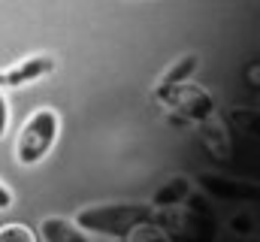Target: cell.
Instances as JSON below:
<instances>
[{"label": "cell", "mask_w": 260, "mask_h": 242, "mask_svg": "<svg viewBox=\"0 0 260 242\" xmlns=\"http://www.w3.org/2000/svg\"><path fill=\"white\" fill-rule=\"evenodd\" d=\"M12 200H15V197H12V191L0 182V212H6V209L12 206Z\"/></svg>", "instance_id": "8"}, {"label": "cell", "mask_w": 260, "mask_h": 242, "mask_svg": "<svg viewBox=\"0 0 260 242\" xmlns=\"http://www.w3.org/2000/svg\"><path fill=\"white\" fill-rule=\"evenodd\" d=\"M37 233L30 227H21V224H6L0 227V242H34Z\"/></svg>", "instance_id": "5"}, {"label": "cell", "mask_w": 260, "mask_h": 242, "mask_svg": "<svg viewBox=\"0 0 260 242\" xmlns=\"http://www.w3.org/2000/svg\"><path fill=\"white\" fill-rule=\"evenodd\" d=\"M194 67H197V58H194V55H188L179 67H173V70L167 73V79H164V82H167V85H170V82H182V79H188V76H191V70H194Z\"/></svg>", "instance_id": "6"}, {"label": "cell", "mask_w": 260, "mask_h": 242, "mask_svg": "<svg viewBox=\"0 0 260 242\" xmlns=\"http://www.w3.org/2000/svg\"><path fill=\"white\" fill-rule=\"evenodd\" d=\"M9 130V103H6V91L0 88V139L6 136Z\"/></svg>", "instance_id": "7"}, {"label": "cell", "mask_w": 260, "mask_h": 242, "mask_svg": "<svg viewBox=\"0 0 260 242\" xmlns=\"http://www.w3.org/2000/svg\"><path fill=\"white\" fill-rule=\"evenodd\" d=\"M40 236L46 242H85L88 233L82 227H76V221H64V218H46L40 227Z\"/></svg>", "instance_id": "4"}, {"label": "cell", "mask_w": 260, "mask_h": 242, "mask_svg": "<svg viewBox=\"0 0 260 242\" xmlns=\"http://www.w3.org/2000/svg\"><path fill=\"white\" fill-rule=\"evenodd\" d=\"M58 133H61V115L49 106L30 112V118L24 121L21 133H18V142H15V158L21 167H37L49 158V152L55 148L58 142Z\"/></svg>", "instance_id": "2"}, {"label": "cell", "mask_w": 260, "mask_h": 242, "mask_svg": "<svg viewBox=\"0 0 260 242\" xmlns=\"http://www.w3.org/2000/svg\"><path fill=\"white\" fill-rule=\"evenodd\" d=\"M49 73H55V58H49V55H34V58L15 64L12 70L0 73V88H6V91H9V88H24V85H30V82L46 79Z\"/></svg>", "instance_id": "3"}, {"label": "cell", "mask_w": 260, "mask_h": 242, "mask_svg": "<svg viewBox=\"0 0 260 242\" xmlns=\"http://www.w3.org/2000/svg\"><path fill=\"white\" fill-rule=\"evenodd\" d=\"M154 221V209L145 203H100L85 206L76 215V227H82L88 236H109V239H133L136 230L148 227Z\"/></svg>", "instance_id": "1"}]
</instances>
